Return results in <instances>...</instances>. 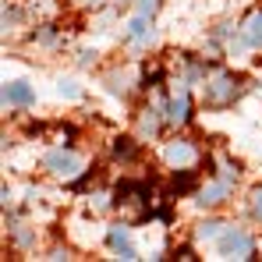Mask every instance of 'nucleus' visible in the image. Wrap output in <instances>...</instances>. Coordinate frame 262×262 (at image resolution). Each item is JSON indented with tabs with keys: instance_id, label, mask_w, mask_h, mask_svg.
<instances>
[{
	"instance_id": "obj_7",
	"label": "nucleus",
	"mask_w": 262,
	"mask_h": 262,
	"mask_svg": "<svg viewBox=\"0 0 262 262\" xmlns=\"http://www.w3.org/2000/svg\"><path fill=\"white\" fill-rule=\"evenodd\" d=\"M230 188H234V181H227V177L216 174L213 181H209V188L199 191V206H220V202H227Z\"/></svg>"
},
{
	"instance_id": "obj_14",
	"label": "nucleus",
	"mask_w": 262,
	"mask_h": 262,
	"mask_svg": "<svg viewBox=\"0 0 262 262\" xmlns=\"http://www.w3.org/2000/svg\"><path fill=\"white\" fill-rule=\"evenodd\" d=\"M160 11V0H138V14H145V18H152Z\"/></svg>"
},
{
	"instance_id": "obj_16",
	"label": "nucleus",
	"mask_w": 262,
	"mask_h": 262,
	"mask_svg": "<svg viewBox=\"0 0 262 262\" xmlns=\"http://www.w3.org/2000/svg\"><path fill=\"white\" fill-rule=\"evenodd\" d=\"M60 96H68V99H75L78 96V89H75V82H60V89H57Z\"/></svg>"
},
{
	"instance_id": "obj_15",
	"label": "nucleus",
	"mask_w": 262,
	"mask_h": 262,
	"mask_svg": "<svg viewBox=\"0 0 262 262\" xmlns=\"http://www.w3.org/2000/svg\"><path fill=\"white\" fill-rule=\"evenodd\" d=\"M252 213H255V220H262V184L252 191Z\"/></svg>"
},
{
	"instance_id": "obj_5",
	"label": "nucleus",
	"mask_w": 262,
	"mask_h": 262,
	"mask_svg": "<svg viewBox=\"0 0 262 262\" xmlns=\"http://www.w3.org/2000/svg\"><path fill=\"white\" fill-rule=\"evenodd\" d=\"M195 160H199V149H195L188 138H174V142H167V145H163V163H170L174 170L191 167Z\"/></svg>"
},
{
	"instance_id": "obj_4",
	"label": "nucleus",
	"mask_w": 262,
	"mask_h": 262,
	"mask_svg": "<svg viewBox=\"0 0 262 262\" xmlns=\"http://www.w3.org/2000/svg\"><path fill=\"white\" fill-rule=\"evenodd\" d=\"M163 124H170V128H184L188 121H191V92H188V82H181L174 96H170V103L163 106Z\"/></svg>"
},
{
	"instance_id": "obj_9",
	"label": "nucleus",
	"mask_w": 262,
	"mask_h": 262,
	"mask_svg": "<svg viewBox=\"0 0 262 262\" xmlns=\"http://www.w3.org/2000/svg\"><path fill=\"white\" fill-rule=\"evenodd\" d=\"M4 103L7 106H32L36 103V92L29 82H7L4 85Z\"/></svg>"
},
{
	"instance_id": "obj_6",
	"label": "nucleus",
	"mask_w": 262,
	"mask_h": 262,
	"mask_svg": "<svg viewBox=\"0 0 262 262\" xmlns=\"http://www.w3.org/2000/svg\"><path fill=\"white\" fill-rule=\"evenodd\" d=\"M106 241H110V248H114L117 259H138V248H135L131 230L124 227V223H114V227L106 230Z\"/></svg>"
},
{
	"instance_id": "obj_11",
	"label": "nucleus",
	"mask_w": 262,
	"mask_h": 262,
	"mask_svg": "<svg viewBox=\"0 0 262 262\" xmlns=\"http://www.w3.org/2000/svg\"><path fill=\"white\" fill-rule=\"evenodd\" d=\"M160 121H167V117H160V110H142V124H138V135H142V138H152V135L160 131Z\"/></svg>"
},
{
	"instance_id": "obj_1",
	"label": "nucleus",
	"mask_w": 262,
	"mask_h": 262,
	"mask_svg": "<svg viewBox=\"0 0 262 262\" xmlns=\"http://www.w3.org/2000/svg\"><path fill=\"white\" fill-rule=\"evenodd\" d=\"M216 248L223 259H252L255 255V241H252V234L245 230V227H223V234L216 237Z\"/></svg>"
},
{
	"instance_id": "obj_10",
	"label": "nucleus",
	"mask_w": 262,
	"mask_h": 262,
	"mask_svg": "<svg viewBox=\"0 0 262 262\" xmlns=\"http://www.w3.org/2000/svg\"><path fill=\"white\" fill-rule=\"evenodd\" d=\"M241 36H245V46H252V50H262V7H255V11L245 18V25H241Z\"/></svg>"
},
{
	"instance_id": "obj_12",
	"label": "nucleus",
	"mask_w": 262,
	"mask_h": 262,
	"mask_svg": "<svg viewBox=\"0 0 262 262\" xmlns=\"http://www.w3.org/2000/svg\"><path fill=\"white\" fill-rule=\"evenodd\" d=\"M223 227H227V223H220V220H202L199 230H195V237H199V241H216L220 234H223Z\"/></svg>"
},
{
	"instance_id": "obj_13",
	"label": "nucleus",
	"mask_w": 262,
	"mask_h": 262,
	"mask_svg": "<svg viewBox=\"0 0 262 262\" xmlns=\"http://www.w3.org/2000/svg\"><path fill=\"white\" fill-rule=\"evenodd\" d=\"M114 152H117L121 160H128L131 152H135V145H131V138H117V145H114Z\"/></svg>"
},
{
	"instance_id": "obj_3",
	"label": "nucleus",
	"mask_w": 262,
	"mask_h": 262,
	"mask_svg": "<svg viewBox=\"0 0 262 262\" xmlns=\"http://www.w3.org/2000/svg\"><path fill=\"white\" fill-rule=\"evenodd\" d=\"M43 167L50 170L53 177H60V181H75V177L82 174V156L75 152V149H53V152H46Z\"/></svg>"
},
{
	"instance_id": "obj_2",
	"label": "nucleus",
	"mask_w": 262,
	"mask_h": 262,
	"mask_svg": "<svg viewBox=\"0 0 262 262\" xmlns=\"http://www.w3.org/2000/svg\"><path fill=\"white\" fill-rule=\"evenodd\" d=\"M241 92H245V89H241V78H234L230 71H216L213 78H206V99H209L213 106L234 103Z\"/></svg>"
},
{
	"instance_id": "obj_8",
	"label": "nucleus",
	"mask_w": 262,
	"mask_h": 262,
	"mask_svg": "<svg viewBox=\"0 0 262 262\" xmlns=\"http://www.w3.org/2000/svg\"><path fill=\"white\" fill-rule=\"evenodd\" d=\"M124 39H128L131 46H149L152 43V18H145V14L131 18L128 29H124Z\"/></svg>"
},
{
	"instance_id": "obj_17",
	"label": "nucleus",
	"mask_w": 262,
	"mask_h": 262,
	"mask_svg": "<svg viewBox=\"0 0 262 262\" xmlns=\"http://www.w3.org/2000/svg\"><path fill=\"white\" fill-rule=\"evenodd\" d=\"M78 4H103V0H78Z\"/></svg>"
}]
</instances>
